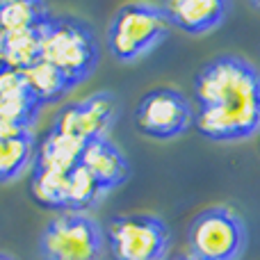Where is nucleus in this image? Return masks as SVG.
<instances>
[{"mask_svg": "<svg viewBox=\"0 0 260 260\" xmlns=\"http://www.w3.org/2000/svg\"><path fill=\"white\" fill-rule=\"evenodd\" d=\"M194 126L212 142H238L260 130V73L247 59L224 55L199 71Z\"/></svg>", "mask_w": 260, "mask_h": 260, "instance_id": "f257e3e1", "label": "nucleus"}, {"mask_svg": "<svg viewBox=\"0 0 260 260\" xmlns=\"http://www.w3.org/2000/svg\"><path fill=\"white\" fill-rule=\"evenodd\" d=\"M99 57V41L85 21L57 16L41 25V59L57 69L71 89L94 73Z\"/></svg>", "mask_w": 260, "mask_h": 260, "instance_id": "f03ea898", "label": "nucleus"}, {"mask_svg": "<svg viewBox=\"0 0 260 260\" xmlns=\"http://www.w3.org/2000/svg\"><path fill=\"white\" fill-rule=\"evenodd\" d=\"M171 23L162 5L133 3L114 14L108 27V48L121 62H133L167 39Z\"/></svg>", "mask_w": 260, "mask_h": 260, "instance_id": "7ed1b4c3", "label": "nucleus"}, {"mask_svg": "<svg viewBox=\"0 0 260 260\" xmlns=\"http://www.w3.org/2000/svg\"><path fill=\"white\" fill-rule=\"evenodd\" d=\"M189 249L197 260H238L247 247V226L231 208L201 210L189 224Z\"/></svg>", "mask_w": 260, "mask_h": 260, "instance_id": "20e7f679", "label": "nucleus"}, {"mask_svg": "<svg viewBox=\"0 0 260 260\" xmlns=\"http://www.w3.org/2000/svg\"><path fill=\"white\" fill-rule=\"evenodd\" d=\"M39 251L44 260H101L103 231L82 212H62L44 229Z\"/></svg>", "mask_w": 260, "mask_h": 260, "instance_id": "39448f33", "label": "nucleus"}, {"mask_svg": "<svg viewBox=\"0 0 260 260\" xmlns=\"http://www.w3.org/2000/svg\"><path fill=\"white\" fill-rule=\"evenodd\" d=\"M108 244L112 260H167L171 235L160 217L123 215L110 221Z\"/></svg>", "mask_w": 260, "mask_h": 260, "instance_id": "423d86ee", "label": "nucleus"}, {"mask_svg": "<svg viewBox=\"0 0 260 260\" xmlns=\"http://www.w3.org/2000/svg\"><path fill=\"white\" fill-rule=\"evenodd\" d=\"M135 123L153 139H174L194 123V110L178 89H153L137 105Z\"/></svg>", "mask_w": 260, "mask_h": 260, "instance_id": "0eeeda50", "label": "nucleus"}, {"mask_svg": "<svg viewBox=\"0 0 260 260\" xmlns=\"http://www.w3.org/2000/svg\"><path fill=\"white\" fill-rule=\"evenodd\" d=\"M114 117H117V101L112 94L101 91V94L89 96L87 101L71 103L59 110L53 130L87 144L94 139H103L112 128Z\"/></svg>", "mask_w": 260, "mask_h": 260, "instance_id": "6e6552de", "label": "nucleus"}, {"mask_svg": "<svg viewBox=\"0 0 260 260\" xmlns=\"http://www.w3.org/2000/svg\"><path fill=\"white\" fill-rule=\"evenodd\" d=\"M80 165L96 178V183L101 185L103 194L121 187L130 176L128 157L108 137L87 142L80 153Z\"/></svg>", "mask_w": 260, "mask_h": 260, "instance_id": "1a4fd4ad", "label": "nucleus"}, {"mask_svg": "<svg viewBox=\"0 0 260 260\" xmlns=\"http://www.w3.org/2000/svg\"><path fill=\"white\" fill-rule=\"evenodd\" d=\"M171 27H180L187 35H203L219 25L229 14L224 0H174L162 5Z\"/></svg>", "mask_w": 260, "mask_h": 260, "instance_id": "9d476101", "label": "nucleus"}, {"mask_svg": "<svg viewBox=\"0 0 260 260\" xmlns=\"http://www.w3.org/2000/svg\"><path fill=\"white\" fill-rule=\"evenodd\" d=\"M82 146H85V144H82L80 139L62 135V133H57V130H50V133L46 135V139L41 142L39 151H37L35 167L69 174V171L80 162Z\"/></svg>", "mask_w": 260, "mask_h": 260, "instance_id": "9b49d317", "label": "nucleus"}, {"mask_svg": "<svg viewBox=\"0 0 260 260\" xmlns=\"http://www.w3.org/2000/svg\"><path fill=\"white\" fill-rule=\"evenodd\" d=\"M21 76H23V82H25V91L41 108L59 101L71 89V87L67 85V80L62 78V73L55 67H50L48 62H44V59H37L35 64L23 69Z\"/></svg>", "mask_w": 260, "mask_h": 260, "instance_id": "f8f14e48", "label": "nucleus"}, {"mask_svg": "<svg viewBox=\"0 0 260 260\" xmlns=\"http://www.w3.org/2000/svg\"><path fill=\"white\" fill-rule=\"evenodd\" d=\"M3 48H5V64L9 69L23 71L37 59H41V25L32 30L9 32L3 35Z\"/></svg>", "mask_w": 260, "mask_h": 260, "instance_id": "ddd939ff", "label": "nucleus"}, {"mask_svg": "<svg viewBox=\"0 0 260 260\" xmlns=\"http://www.w3.org/2000/svg\"><path fill=\"white\" fill-rule=\"evenodd\" d=\"M48 18V9L41 3H30V0L0 3V35L32 30V27L44 25Z\"/></svg>", "mask_w": 260, "mask_h": 260, "instance_id": "4468645a", "label": "nucleus"}, {"mask_svg": "<svg viewBox=\"0 0 260 260\" xmlns=\"http://www.w3.org/2000/svg\"><path fill=\"white\" fill-rule=\"evenodd\" d=\"M103 189L96 183V178L78 162L69 171V194H67V212H82L85 215L89 208L101 201Z\"/></svg>", "mask_w": 260, "mask_h": 260, "instance_id": "2eb2a0df", "label": "nucleus"}, {"mask_svg": "<svg viewBox=\"0 0 260 260\" xmlns=\"http://www.w3.org/2000/svg\"><path fill=\"white\" fill-rule=\"evenodd\" d=\"M32 135L0 137V183L14 180L27 169L32 160Z\"/></svg>", "mask_w": 260, "mask_h": 260, "instance_id": "dca6fc26", "label": "nucleus"}, {"mask_svg": "<svg viewBox=\"0 0 260 260\" xmlns=\"http://www.w3.org/2000/svg\"><path fill=\"white\" fill-rule=\"evenodd\" d=\"M32 194L39 203L57 210H67V194H69V174L50 171L35 167L32 174Z\"/></svg>", "mask_w": 260, "mask_h": 260, "instance_id": "f3484780", "label": "nucleus"}, {"mask_svg": "<svg viewBox=\"0 0 260 260\" xmlns=\"http://www.w3.org/2000/svg\"><path fill=\"white\" fill-rule=\"evenodd\" d=\"M39 110L41 105L27 91L14 96H0V121H7L30 130V126L39 117Z\"/></svg>", "mask_w": 260, "mask_h": 260, "instance_id": "a211bd4d", "label": "nucleus"}, {"mask_svg": "<svg viewBox=\"0 0 260 260\" xmlns=\"http://www.w3.org/2000/svg\"><path fill=\"white\" fill-rule=\"evenodd\" d=\"M14 94H25V82H23L21 71L5 67L0 71V96H14Z\"/></svg>", "mask_w": 260, "mask_h": 260, "instance_id": "6ab92c4d", "label": "nucleus"}, {"mask_svg": "<svg viewBox=\"0 0 260 260\" xmlns=\"http://www.w3.org/2000/svg\"><path fill=\"white\" fill-rule=\"evenodd\" d=\"M5 67H7V64H5V48H3V35H0V71H3Z\"/></svg>", "mask_w": 260, "mask_h": 260, "instance_id": "aec40b11", "label": "nucleus"}, {"mask_svg": "<svg viewBox=\"0 0 260 260\" xmlns=\"http://www.w3.org/2000/svg\"><path fill=\"white\" fill-rule=\"evenodd\" d=\"M167 260H194L192 256H176V258H167Z\"/></svg>", "mask_w": 260, "mask_h": 260, "instance_id": "412c9836", "label": "nucleus"}, {"mask_svg": "<svg viewBox=\"0 0 260 260\" xmlns=\"http://www.w3.org/2000/svg\"><path fill=\"white\" fill-rule=\"evenodd\" d=\"M0 260H14V258H9V256H5V253H0Z\"/></svg>", "mask_w": 260, "mask_h": 260, "instance_id": "4be33fe9", "label": "nucleus"}, {"mask_svg": "<svg viewBox=\"0 0 260 260\" xmlns=\"http://www.w3.org/2000/svg\"><path fill=\"white\" fill-rule=\"evenodd\" d=\"M256 7H258V9H260V3H256Z\"/></svg>", "mask_w": 260, "mask_h": 260, "instance_id": "5701e85b", "label": "nucleus"}, {"mask_svg": "<svg viewBox=\"0 0 260 260\" xmlns=\"http://www.w3.org/2000/svg\"><path fill=\"white\" fill-rule=\"evenodd\" d=\"M194 260H197V258H194Z\"/></svg>", "mask_w": 260, "mask_h": 260, "instance_id": "b1692460", "label": "nucleus"}]
</instances>
